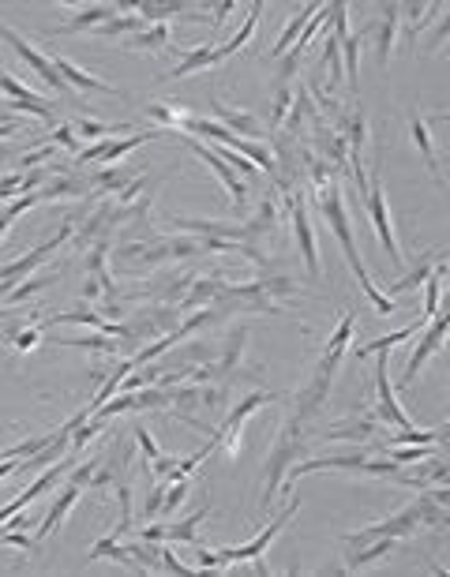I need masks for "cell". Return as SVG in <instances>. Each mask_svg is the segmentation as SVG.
Returning a JSON list of instances; mask_svg holds the SVG:
<instances>
[{
    "mask_svg": "<svg viewBox=\"0 0 450 577\" xmlns=\"http://www.w3.org/2000/svg\"><path fill=\"white\" fill-rule=\"evenodd\" d=\"M353 330H357V315L345 312L342 322H338V330H334V338L327 341V349H323V357H319V364H315V371H312V383L296 394L293 413H289V423H296V428L308 432V423L315 420V413L323 409V401H327V394H331V383H334V375H338V368H342V357H345L349 341H353Z\"/></svg>",
    "mask_w": 450,
    "mask_h": 577,
    "instance_id": "1",
    "label": "cell"
},
{
    "mask_svg": "<svg viewBox=\"0 0 450 577\" xmlns=\"http://www.w3.org/2000/svg\"><path fill=\"white\" fill-rule=\"evenodd\" d=\"M319 207H323V214H327L331 229H334V237H338V244H342V252H345V263H349V270L357 274V282H361L364 296L371 300V308L380 312V315H390V312H394V300H390V296H383L380 289H375V282L368 278V270H364V259L357 256V244H353V225H349V210H345V199H342V188H338V181H331V188H327V191H319Z\"/></svg>",
    "mask_w": 450,
    "mask_h": 577,
    "instance_id": "2",
    "label": "cell"
},
{
    "mask_svg": "<svg viewBox=\"0 0 450 577\" xmlns=\"http://www.w3.org/2000/svg\"><path fill=\"white\" fill-rule=\"evenodd\" d=\"M300 498H289V503L278 510V517H274L267 529L256 536V540H248L244 547H221V551H199V570H218V566H233V563H248V559H263V551L270 547V540L282 533V525L293 517Z\"/></svg>",
    "mask_w": 450,
    "mask_h": 577,
    "instance_id": "3",
    "label": "cell"
},
{
    "mask_svg": "<svg viewBox=\"0 0 450 577\" xmlns=\"http://www.w3.org/2000/svg\"><path fill=\"white\" fill-rule=\"evenodd\" d=\"M300 442H305V428H296V423L286 420V428L278 432V442H274L270 458H267V484H263V507L270 510L274 495L282 488V476L300 461Z\"/></svg>",
    "mask_w": 450,
    "mask_h": 577,
    "instance_id": "4",
    "label": "cell"
},
{
    "mask_svg": "<svg viewBox=\"0 0 450 577\" xmlns=\"http://www.w3.org/2000/svg\"><path fill=\"white\" fill-rule=\"evenodd\" d=\"M368 214H371V225L380 233L383 247L390 252V263H406L402 259V247H398V237H394V225H390V214H387V195H383V181H380V154H375V169L368 172Z\"/></svg>",
    "mask_w": 450,
    "mask_h": 577,
    "instance_id": "5",
    "label": "cell"
},
{
    "mask_svg": "<svg viewBox=\"0 0 450 577\" xmlns=\"http://www.w3.org/2000/svg\"><path fill=\"white\" fill-rule=\"evenodd\" d=\"M267 401H278V394L256 390L252 397H244L240 405H237L230 416H225V420L218 423V428H211V432H207V435H211V442H214V446H221V442H225V446H230V454H233V458H240V442H237V439H240V428H244L248 416H252L259 405H267Z\"/></svg>",
    "mask_w": 450,
    "mask_h": 577,
    "instance_id": "6",
    "label": "cell"
},
{
    "mask_svg": "<svg viewBox=\"0 0 450 577\" xmlns=\"http://www.w3.org/2000/svg\"><path fill=\"white\" fill-rule=\"evenodd\" d=\"M0 38H5V42L15 49V57H19V60H27V64L34 68V75H38V79H42L49 90H57V94H68V90H71V87L61 79V71L53 68V60H49L45 53H38V45H34L31 38L15 34L12 27H5V23H0Z\"/></svg>",
    "mask_w": 450,
    "mask_h": 577,
    "instance_id": "7",
    "label": "cell"
},
{
    "mask_svg": "<svg viewBox=\"0 0 450 577\" xmlns=\"http://www.w3.org/2000/svg\"><path fill=\"white\" fill-rule=\"evenodd\" d=\"M446 326H450V312L446 308H439L436 315H432V322L420 330V341H417V349H413V357H409V364H406V375H402V383H417V375L424 371V364H428L439 349H443V338H446Z\"/></svg>",
    "mask_w": 450,
    "mask_h": 577,
    "instance_id": "8",
    "label": "cell"
},
{
    "mask_svg": "<svg viewBox=\"0 0 450 577\" xmlns=\"http://www.w3.org/2000/svg\"><path fill=\"white\" fill-rule=\"evenodd\" d=\"M375 394H380V405H375V420L387 423V428H413V420L402 413V405H398V397L390 390V379H387V353H375Z\"/></svg>",
    "mask_w": 450,
    "mask_h": 577,
    "instance_id": "9",
    "label": "cell"
},
{
    "mask_svg": "<svg viewBox=\"0 0 450 577\" xmlns=\"http://www.w3.org/2000/svg\"><path fill=\"white\" fill-rule=\"evenodd\" d=\"M289 210H293V229H296V240H300V252H305V266L312 278H319V247H315V233H312V221H308V207L300 191H289Z\"/></svg>",
    "mask_w": 450,
    "mask_h": 577,
    "instance_id": "10",
    "label": "cell"
},
{
    "mask_svg": "<svg viewBox=\"0 0 450 577\" xmlns=\"http://www.w3.org/2000/svg\"><path fill=\"white\" fill-rule=\"evenodd\" d=\"M181 139H184V146L192 150V154H195V158H203V162H207V165H211V169L218 172V181L225 184V191H230V195H233V203H237V210H240V207H244V199H248V188H244V181L237 177V169H233V165H225V162H221V158L214 154V150H211V146H203V143H195V139H188V135H181Z\"/></svg>",
    "mask_w": 450,
    "mask_h": 577,
    "instance_id": "11",
    "label": "cell"
},
{
    "mask_svg": "<svg viewBox=\"0 0 450 577\" xmlns=\"http://www.w3.org/2000/svg\"><path fill=\"white\" fill-rule=\"evenodd\" d=\"M211 510H195L192 517L177 521V525H150V529L139 533V540L146 544H195V529L207 521Z\"/></svg>",
    "mask_w": 450,
    "mask_h": 577,
    "instance_id": "12",
    "label": "cell"
},
{
    "mask_svg": "<svg viewBox=\"0 0 450 577\" xmlns=\"http://www.w3.org/2000/svg\"><path fill=\"white\" fill-rule=\"evenodd\" d=\"M398 27H402V5H387L383 8V19L371 23V34H375V57L387 68L390 64V49H394V38H398Z\"/></svg>",
    "mask_w": 450,
    "mask_h": 577,
    "instance_id": "13",
    "label": "cell"
},
{
    "mask_svg": "<svg viewBox=\"0 0 450 577\" xmlns=\"http://www.w3.org/2000/svg\"><path fill=\"white\" fill-rule=\"evenodd\" d=\"M53 68L61 71V79H64L68 87H75V90H94V94H109V98H117V94H120L117 87H109L106 79H98V75L83 71L80 64H71L68 57H57V60H53Z\"/></svg>",
    "mask_w": 450,
    "mask_h": 577,
    "instance_id": "14",
    "label": "cell"
},
{
    "mask_svg": "<svg viewBox=\"0 0 450 577\" xmlns=\"http://www.w3.org/2000/svg\"><path fill=\"white\" fill-rule=\"evenodd\" d=\"M221 60H225V57H221V49H218V45H195V49H188V53L181 57V64H177V68L162 75V79H184V75L203 71V68H214V64H221Z\"/></svg>",
    "mask_w": 450,
    "mask_h": 577,
    "instance_id": "15",
    "label": "cell"
},
{
    "mask_svg": "<svg viewBox=\"0 0 450 577\" xmlns=\"http://www.w3.org/2000/svg\"><path fill=\"white\" fill-rule=\"evenodd\" d=\"M218 109V124L225 132H233L237 139H256L263 135V124L252 116V113H244V109H233V106H221V102H211Z\"/></svg>",
    "mask_w": 450,
    "mask_h": 577,
    "instance_id": "16",
    "label": "cell"
},
{
    "mask_svg": "<svg viewBox=\"0 0 450 577\" xmlns=\"http://www.w3.org/2000/svg\"><path fill=\"white\" fill-rule=\"evenodd\" d=\"M120 15V8L117 5H94V8H83L75 19H68V23H61L57 27V34H80V31H98V27H106L109 19H117Z\"/></svg>",
    "mask_w": 450,
    "mask_h": 577,
    "instance_id": "17",
    "label": "cell"
},
{
    "mask_svg": "<svg viewBox=\"0 0 450 577\" xmlns=\"http://www.w3.org/2000/svg\"><path fill=\"white\" fill-rule=\"evenodd\" d=\"M409 135L417 143V150L424 154V165H428V172L436 177V184H443V169H439V154H436V146H432V120H424V116H413L409 120ZM446 188V184H443Z\"/></svg>",
    "mask_w": 450,
    "mask_h": 577,
    "instance_id": "18",
    "label": "cell"
},
{
    "mask_svg": "<svg viewBox=\"0 0 450 577\" xmlns=\"http://www.w3.org/2000/svg\"><path fill=\"white\" fill-rule=\"evenodd\" d=\"M80 495H83V488H75V484H68L61 495H57V503H53V510H49L45 517H42V529H38V540H49L57 529H61V521L71 514V507L80 503Z\"/></svg>",
    "mask_w": 450,
    "mask_h": 577,
    "instance_id": "19",
    "label": "cell"
},
{
    "mask_svg": "<svg viewBox=\"0 0 450 577\" xmlns=\"http://www.w3.org/2000/svg\"><path fill=\"white\" fill-rule=\"evenodd\" d=\"M315 12H319V5H308L305 12H300V15H293V19L286 23V31H282L278 45H274V49H270V57H274V60H282V57L289 53V49L296 45V38H300V34H305V27H308V19H312Z\"/></svg>",
    "mask_w": 450,
    "mask_h": 577,
    "instance_id": "20",
    "label": "cell"
},
{
    "mask_svg": "<svg viewBox=\"0 0 450 577\" xmlns=\"http://www.w3.org/2000/svg\"><path fill=\"white\" fill-rule=\"evenodd\" d=\"M443 259V252H428L420 259V266H413L406 278H398L394 285H387V296H398V293H409V289H420L424 282H428V274H432V266Z\"/></svg>",
    "mask_w": 450,
    "mask_h": 577,
    "instance_id": "21",
    "label": "cell"
},
{
    "mask_svg": "<svg viewBox=\"0 0 450 577\" xmlns=\"http://www.w3.org/2000/svg\"><path fill=\"white\" fill-rule=\"evenodd\" d=\"M128 45L132 49H155V53H165V49H169V53H173V31H169V23H155V27L132 34Z\"/></svg>",
    "mask_w": 450,
    "mask_h": 577,
    "instance_id": "22",
    "label": "cell"
},
{
    "mask_svg": "<svg viewBox=\"0 0 450 577\" xmlns=\"http://www.w3.org/2000/svg\"><path fill=\"white\" fill-rule=\"evenodd\" d=\"M443 274H446V266H443V259L432 266V274H428V282H424L420 289H424V322H428L436 312H439V300H443Z\"/></svg>",
    "mask_w": 450,
    "mask_h": 577,
    "instance_id": "23",
    "label": "cell"
},
{
    "mask_svg": "<svg viewBox=\"0 0 450 577\" xmlns=\"http://www.w3.org/2000/svg\"><path fill=\"white\" fill-rule=\"evenodd\" d=\"M398 540H368V544H361V551H353V555H349V563H345V570L353 573V570H361V566H368V563H375V559H383L387 551L394 547Z\"/></svg>",
    "mask_w": 450,
    "mask_h": 577,
    "instance_id": "24",
    "label": "cell"
},
{
    "mask_svg": "<svg viewBox=\"0 0 450 577\" xmlns=\"http://www.w3.org/2000/svg\"><path fill=\"white\" fill-rule=\"evenodd\" d=\"M259 12H263V5H252V8H248L244 31H240V34H233V38L225 42V45H218V49H221V57H233V53H240V49H244L248 42H252V34H256V27H259Z\"/></svg>",
    "mask_w": 450,
    "mask_h": 577,
    "instance_id": "25",
    "label": "cell"
},
{
    "mask_svg": "<svg viewBox=\"0 0 450 577\" xmlns=\"http://www.w3.org/2000/svg\"><path fill=\"white\" fill-rule=\"evenodd\" d=\"M417 330H424V322H413V326H406V330H398V334H387V338H375L371 345H364V349H357V357L364 360V357H375V353H390V345H402V341H409Z\"/></svg>",
    "mask_w": 450,
    "mask_h": 577,
    "instance_id": "26",
    "label": "cell"
},
{
    "mask_svg": "<svg viewBox=\"0 0 450 577\" xmlns=\"http://www.w3.org/2000/svg\"><path fill=\"white\" fill-rule=\"evenodd\" d=\"M146 116H150V120H158L162 128H169V132H181V124H184V120H188L192 113H188L184 106L177 109V106H162V102H150V106H146Z\"/></svg>",
    "mask_w": 450,
    "mask_h": 577,
    "instance_id": "27",
    "label": "cell"
},
{
    "mask_svg": "<svg viewBox=\"0 0 450 577\" xmlns=\"http://www.w3.org/2000/svg\"><path fill=\"white\" fill-rule=\"evenodd\" d=\"M42 203V195L38 191H27V195H19V199H12V203L0 210V240H5V233L12 229V221L23 214V210H31V207H38Z\"/></svg>",
    "mask_w": 450,
    "mask_h": 577,
    "instance_id": "28",
    "label": "cell"
},
{
    "mask_svg": "<svg viewBox=\"0 0 450 577\" xmlns=\"http://www.w3.org/2000/svg\"><path fill=\"white\" fill-rule=\"evenodd\" d=\"M338 49H342V60H345V83H349V90H357V79H361V71H357L361 38H357V34H349L345 42H338Z\"/></svg>",
    "mask_w": 450,
    "mask_h": 577,
    "instance_id": "29",
    "label": "cell"
},
{
    "mask_svg": "<svg viewBox=\"0 0 450 577\" xmlns=\"http://www.w3.org/2000/svg\"><path fill=\"white\" fill-rule=\"evenodd\" d=\"M143 27H146V23L132 12V15H124V19H109L106 27H98L94 34H102V38H117V34H139Z\"/></svg>",
    "mask_w": 450,
    "mask_h": 577,
    "instance_id": "30",
    "label": "cell"
},
{
    "mask_svg": "<svg viewBox=\"0 0 450 577\" xmlns=\"http://www.w3.org/2000/svg\"><path fill=\"white\" fill-rule=\"evenodd\" d=\"M150 135H155V132H136V135H128V139H120V143H109V150H106V154L102 158H98V162H102V165H109V162H120L124 154H128V150H136V146H143Z\"/></svg>",
    "mask_w": 450,
    "mask_h": 577,
    "instance_id": "31",
    "label": "cell"
},
{
    "mask_svg": "<svg viewBox=\"0 0 450 577\" xmlns=\"http://www.w3.org/2000/svg\"><path fill=\"white\" fill-rule=\"evenodd\" d=\"M0 94H5L8 102H31V98H38L31 87H23V83L15 79V75H8L5 68H0Z\"/></svg>",
    "mask_w": 450,
    "mask_h": 577,
    "instance_id": "32",
    "label": "cell"
},
{
    "mask_svg": "<svg viewBox=\"0 0 450 577\" xmlns=\"http://www.w3.org/2000/svg\"><path fill=\"white\" fill-rule=\"evenodd\" d=\"M75 132H80L83 139H102V135H120V132H128L124 124H98V120H80L75 124Z\"/></svg>",
    "mask_w": 450,
    "mask_h": 577,
    "instance_id": "33",
    "label": "cell"
},
{
    "mask_svg": "<svg viewBox=\"0 0 450 577\" xmlns=\"http://www.w3.org/2000/svg\"><path fill=\"white\" fill-rule=\"evenodd\" d=\"M53 285V278H34V282H23L19 289H12L8 296H5V308H15V304H23L27 296H34V293H42V289H49Z\"/></svg>",
    "mask_w": 450,
    "mask_h": 577,
    "instance_id": "34",
    "label": "cell"
},
{
    "mask_svg": "<svg viewBox=\"0 0 450 577\" xmlns=\"http://www.w3.org/2000/svg\"><path fill=\"white\" fill-rule=\"evenodd\" d=\"M42 334H45V326H27V330L12 334V349H15V353H34V345L42 341Z\"/></svg>",
    "mask_w": 450,
    "mask_h": 577,
    "instance_id": "35",
    "label": "cell"
},
{
    "mask_svg": "<svg viewBox=\"0 0 450 577\" xmlns=\"http://www.w3.org/2000/svg\"><path fill=\"white\" fill-rule=\"evenodd\" d=\"M64 349H98V353H120V341L106 338H80V341H64Z\"/></svg>",
    "mask_w": 450,
    "mask_h": 577,
    "instance_id": "36",
    "label": "cell"
},
{
    "mask_svg": "<svg viewBox=\"0 0 450 577\" xmlns=\"http://www.w3.org/2000/svg\"><path fill=\"white\" fill-rule=\"evenodd\" d=\"M132 435L139 439V450H143V458H146L150 465H155V461L162 458V450H158V442H155V439H150V432L143 428V423H136V432H132Z\"/></svg>",
    "mask_w": 450,
    "mask_h": 577,
    "instance_id": "37",
    "label": "cell"
},
{
    "mask_svg": "<svg viewBox=\"0 0 450 577\" xmlns=\"http://www.w3.org/2000/svg\"><path fill=\"white\" fill-rule=\"evenodd\" d=\"M57 150H61V146H53V143H49V146H42V150H31V154H23V158H19V165H23V169H34V165H45L49 158H53V154H57Z\"/></svg>",
    "mask_w": 450,
    "mask_h": 577,
    "instance_id": "38",
    "label": "cell"
},
{
    "mask_svg": "<svg viewBox=\"0 0 450 577\" xmlns=\"http://www.w3.org/2000/svg\"><path fill=\"white\" fill-rule=\"evenodd\" d=\"M289 109H293V90H282L278 94V102H274V116H270V128H278V124L289 116Z\"/></svg>",
    "mask_w": 450,
    "mask_h": 577,
    "instance_id": "39",
    "label": "cell"
},
{
    "mask_svg": "<svg viewBox=\"0 0 450 577\" xmlns=\"http://www.w3.org/2000/svg\"><path fill=\"white\" fill-rule=\"evenodd\" d=\"M49 139H53V146H68V150H75V128H71V124H61V128H57L53 135H49Z\"/></svg>",
    "mask_w": 450,
    "mask_h": 577,
    "instance_id": "40",
    "label": "cell"
},
{
    "mask_svg": "<svg viewBox=\"0 0 450 577\" xmlns=\"http://www.w3.org/2000/svg\"><path fill=\"white\" fill-rule=\"evenodd\" d=\"M165 484L169 480H162L155 491H150V498H146V517H155V514H162V498H165Z\"/></svg>",
    "mask_w": 450,
    "mask_h": 577,
    "instance_id": "41",
    "label": "cell"
},
{
    "mask_svg": "<svg viewBox=\"0 0 450 577\" xmlns=\"http://www.w3.org/2000/svg\"><path fill=\"white\" fill-rule=\"evenodd\" d=\"M15 472H23V461H15V458H0V480H5V476H15Z\"/></svg>",
    "mask_w": 450,
    "mask_h": 577,
    "instance_id": "42",
    "label": "cell"
},
{
    "mask_svg": "<svg viewBox=\"0 0 450 577\" xmlns=\"http://www.w3.org/2000/svg\"><path fill=\"white\" fill-rule=\"evenodd\" d=\"M233 8H237V5H233V0H225V5H218V8H214V15H211V27H221V19H225V15H230Z\"/></svg>",
    "mask_w": 450,
    "mask_h": 577,
    "instance_id": "43",
    "label": "cell"
},
{
    "mask_svg": "<svg viewBox=\"0 0 450 577\" xmlns=\"http://www.w3.org/2000/svg\"><path fill=\"white\" fill-rule=\"evenodd\" d=\"M5 319H8V308H0V326H5Z\"/></svg>",
    "mask_w": 450,
    "mask_h": 577,
    "instance_id": "44",
    "label": "cell"
}]
</instances>
